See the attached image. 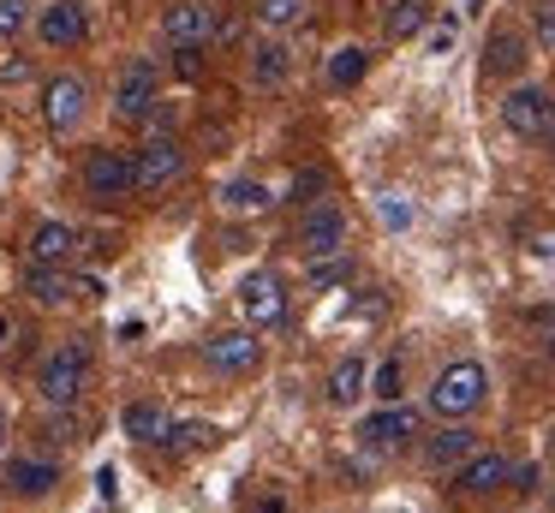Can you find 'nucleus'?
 I'll list each match as a JSON object with an SVG mask.
<instances>
[{
	"label": "nucleus",
	"mask_w": 555,
	"mask_h": 513,
	"mask_svg": "<svg viewBox=\"0 0 555 513\" xmlns=\"http://www.w3.org/2000/svg\"><path fill=\"white\" fill-rule=\"evenodd\" d=\"M25 293L37 298V305H61V298H73V281H66V269H61V262H30Z\"/></svg>",
	"instance_id": "aec40b11"
},
{
	"label": "nucleus",
	"mask_w": 555,
	"mask_h": 513,
	"mask_svg": "<svg viewBox=\"0 0 555 513\" xmlns=\"http://www.w3.org/2000/svg\"><path fill=\"white\" fill-rule=\"evenodd\" d=\"M0 346H7V317H0Z\"/></svg>",
	"instance_id": "ea45409f"
},
{
	"label": "nucleus",
	"mask_w": 555,
	"mask_h": 513,
	"mask_svg": "<svg viewBox=\"0 0 555 513\" xmlns=\"http://www.w3.org/2000/svg\"><path fill=\"white\" fill-rule=\"evenodd\" d=\"M472 7H483V0H472Z\"/></svg>",
	"instance_id": "37998d69"
},
{
	"label": "nucleus",
	"mask_w": 555,
	"mask_h": 513,
	"mask_svg": "<svg viewBox=\"0 0 555 513\" xmlns=\"http://www.w3.org/2000/svg\"><path fill=\"white\" fill-rule=\"evenodd\" d=\"M126 436L132 441H162V429H168V412H162L156 400H138V406H126Z\"/></svg>",
	"instance_id": "5701e85b"
},
{
	"label": "nucleus",
	"mask_w": 555,
	"mask_h": 513,
	"mask_svg": "<svg viewBox=\"0 0 555 513\" xmlns=\"http://www.w3.org/2000/svg\"><path fill=\"white\" fill-rule=\"evenodd\" d=\"M507 477H514V460L495 453V448L490 453H466V460L454 465V489H460V496H495Z\"/></svg>",
	"instance_id": "f8f14e48"
},
{
	"label": "nucleus",
	"mask_w": 555,
	"mask_h": 513,
	"mask_svg": "<svg viewBox=\"0 0 555 513\" xmlns=\"http://www.w3.org/2000/svg\"><path fill=\"white\" fill-rule=\"evenodd\" d=\"M305 18V0H257V24L263 30H293Z\"/></svg>",
	"instance_id": "bb28decb"
},
{
	"label": "nucleus",
	"mask_w": 555,
	"mask_h": 513,
	"mask_svg": "<svg viewBox=\"0 0 555 513\" xmlns=\"http://www.w3.org/2000/svg\"><path fill=\"white\" fill-rule=\"evenodd\" d=\"M156 90H162V72L150 66V60L126 66L120 84H114V114H120V119H144L150 107H156Z\"/></svg>",
	"instance_id": "9b49d317"
},
{
	"label": "nucleus",
	"mask_w": 555,
	"mask_h": 513,
	"mask_svg": "<svg viewBox=\"0 0 555 513\" xmlns=\"http://www.w3.org/2000/svg\"><path fill=\"white\" fill-rule=\"evenodd\" d=\"M383 221H388V227H406V221H412V209H406L400 197H383Z\"/></svg>",
	"instance_id": "72a5a7b5"
},
{
	"label": "nucleus",
	"mask_w": 555,
	"mask_h": 513,
	"mask_svg": "<svg viewBox=\"0 0 555 513\" xmlns=\"http://www.w3.org/2000/svg\"><path fill=\"white\" fill-rule=\"evenodd\" d=\"M287 72H293V48L287 42H275V36H269V42L251 48V78L263 84V90H281V84H287Z\"/></svg>",
	"instance_id": "a211bd4d"
},
{
	"label": "nucleus",
	"mask_w": 555,
	"mask_h": 513,
	"mask_svg": "<svg viewBox=\"0 0 555 513\" xmlns=\"http://www.w3.org/2000/svg\"><path fill=\"white\" fill-rule=\"evenodd\" d=\"M240 305H245V322H251V329H275V322L287 317V286H281V274H245Z\"/></svg>",
	"instance_id": "9d476101"
},
{
	"label": "nucleus",
	"mask_w": 555,
	"mask_h": 513,
	"mask_svg": "<svg viewBox=\"0 0 555 513\" xmlns=\"http://www.w3.org/2000/svg\"><path fill=\"white\" fill-rule=\"evenodd\" d=\"M173 72H180V78H197V72H204V42H173Z\"/></svg>",
	"instance_id": "c756f323"
},
{
	"label": "nucleus",
	"mask_w": 555,
	"mask_h": 513,
	"mask_svg": "<svg viewBox=\"0 0 555 513\" xmlns=\"http://www.w3.org/2000/svg\"><path fill=\"white\" fill-rule=\"evenodd\" d=\"M466 453H478V436H472L466 424H454V418H448V429H436V436L424 441V465H430V472H454Z\"/></svg>",
	"instance_id": "2eb2a0df"
},
{
	"label": "nucleus",
	"mask_w": 555,
	"mask_h": 513,
	"mask_svg": "<svg viewBox=\"0 0 555 513\" xmlns=\"http://www.w3.org/2000/svg\"><path fill=\"white\" fill-rule=\"evenodd\" d=\"M102 501H120V477H114V465H102Z\"/></svg>",
	"instance_id": "e433bc0d"
},
{
	"label": "nucleus",
	"mask_w": 555,
	"mask_h": 513,
	"mask_svg": "<svg viewBox=\"0 0 555 513\" xmlns=\"http://www.w3.org/2000/svg\"><path fill=\"white\" fill-rule=\"evenodd\" d=\"M85 107H90V84L78 78V72L49 78V90H42V126L49 131H73L78 119H85Z\"/></svg>",
	"instance_id": "0eeeda50"
},
{
	"label": "nucleus",
	"mask_w": 555,
	"mask_h": 513,
	"mask_svg": "<svg viewBox=\"0 0 555 513\" xmlns=\"http://www.w3.org/2000/svg\"><path fill=\"white\" fill-rule=\"evenodd\" d=\"M424 18H430V0H395V7H388V18H383L388 42H406V36H418Z\"/></svg>",
	"instance_id": "4be33fe9"
},
{
	"label": "nucleus",
	"mask_w": 555,
	"mask_h": 513,
	"mask_svg": "<svg viewBox=\"0 0 555 513\" xmlns=\"http://www.w3.org/2000/svg\"><path fill=\"white\" fill-rule=\"evenodd\" d=\"M550 155H555V126H550Z\"/></svg>",
	"instance_id": "a19ab883"
},
{
	"label": "nucleus",
	"mask_w": 555,
	"mask_h": 513,
	"mask_svg": "<svg viewBox=\"0 0 555 513\" xmlns=\"http://www.w3.org/2000/svg\"><path fill=\"white\" fill-rule=\"evenodd\" d=\"M66 251H73V227L66 221H42L30 233V262H66Z\"/></svg>",
	"instance_id": "412c9836"
},
{
	"label": "nucleus",
	"mask_w": 555,
	"mask_h": 513,
	"mask_svg": "<svg viewBox=\"0 0 555 513\" xmlns=\"http://www.w3.org/2000/svg\"><path fill=\"white\" fill-rule=\"evenodd\" d=\"M221 203H228V209H240V215H251V209H269V185H257V179H233L228 191H221Z\"/></svg>",
	"instance_id": "a878e982"
},
{
	"label": "nucleus",
	"mask_w": 555,
	"mask_h": 513,
	"mask_svg": "<svg viewBox=\"0 0 555 513\" xmlns=\"http://www.w3.org/2000/svg\"><path fill=\"white\" fill-rule=\"evenodd\" d=\"M162 36H168V42H209V36H216V12H209L204 0H173V7L162 12Z\"/></svg>",
	"instance_id": "4468645a"
},
{
	"label": "nucleus",
	"mask_w": 555,
	"mask_h": 513,
	"mask_svg": "<svg viewBox=\"0 0 555 513\" xmlns=\"http://www.w3.org/2000/svg\"><path fill=\"white\" fill-rule=\"evenodd\" d=\"M550 448H555V436H550Z\"/></svg>",
	"instance_id": "c03bdc74"
},
{
	"label": "nucleus",
	"mask_w": 555,
	"mask_h": 513,
	"mask_svg": "<svg viewBox=\"0 0 555 513\" xmlns=\"http://www.w3.org/2000/svg\"><path fill=\"white\" fill-rule=\"evenodd\" d=\"M412 436H418V412H412V406H400V400H388L383 412H371L359 424V448L376 453V460H383V453H406Z\"/></svg>",
	"instance_id": "20e7f679"
},
{
	"label": "nucleus",
	"mask_w": 555,
	"mask_h": 513,
	"mask_svg": "<svg viewBox=\"0 0 555 513\" xmlns=\"http://www.w3.org/2000/svg\"><path fill=\"white\" fill-rule=\"evenodd\" d=\"M85 191L96 203H120V197H132V155H120V150H96L85 162Z\"/></svg>",
	"instance_id": "6e6552de"
},
{
	"label": "nucleus",
	"mask_w": 555,
	"mask_h": 513,
	"mask_svg": "<svg viewBox=\"0 0 555 513\" xmlns=\"http://www.w3.org/2000/svg\"><path fill=\"white\" fill-rule=\"evenodd\" d=\"M216 441H221L216 424H168L162 429V448H173V453H197V448H216Z\"/></svg>",
	"instance_id": "393cba45"
},
{
	"label": "nucleus",
	"mask_w": 555,
	"mask_h": 513,
	"mask_svg": "<svg viewBox=\"0 0 555 513\" xmlns=\"http://www.w3.org/2000/svg\"><path fill=\"white\" fill-rule=\"evenodd\" d=\"M483 388H490L483 364L478 358H460V364H448L442 376L430 382V412L436 418H472L483 406Z\"/></svg>",
	"instance_id": "f03ea898"
},
{
	"label": "nucleus",
	"mask_w": 555,
	"mask_h": 513,
	"mask_svg": "<svg viewBox=\"0 0 555 513\" xmlns=\"http://www.w3.org/2000/svg\"><path fill=\"white\" fill-rule=\"evenodd\" d=\"M352 281V257L347 251H335V257H311V286L317 293H328V286Z\"/></svg>",
	"instance_id": "cd10ccee"
},
{
	"label": "nucleus",
	"mask_w": 555,
	"mask_h": 513,
	"mask_svg": "<svg viewBox=\"0 0 555 513\" xmlns=\"http://www.w3.org/2000/svg\"><path fill=\"white\" fill-rule=\"evenodd\" d=\"M323 185H328V179L317 174V167H305V174L293 179V197H317V191H323Z\"/></svg>",
	"instance_id": "473e14b6"
},
{
	"label": "nucleus",
	"mask_w": 555,
	"mask_h": 513,
	"mask_svg": "<svg viewBox=\"0 0 555 513\" xmlns=\"http://www.w3.org/2000/svg\"><path fill=\"white\" fill-rule=\"evenodd\" d=\"M454 48V24H442V30H430V54H448Z\"/></svg>",
	"instance_id": "c9c22d12"
},
{
	"label": "nucleus",
	"mask_w": 555,
	"mask_h": 513,
	"mask_svg": "<svg viewBox=\"0 0 555 513\" xmlns=\"http://www.w3.org/2000/svg\"><path fill=\"white\" fill-rule=\"evenodd\" d=\"M502 126L514 131V138H526V143L550 138V126H555V95L543 90V84H514V90L502 95Z\"/></svg>",
	"instance_id": "7ed1b4c3"
},
{
	"label": "nucleus",
	"mask_w": 555,
	"mask_h": 513,
	"mask_svg": "<svg viewBox=\"0 0 555 513\" xmlns=\"http://www.w3.org/2000/svg\"><path fill=\"white\" fill-rule=\"evenodd\" d=\"M54 484H61V465L42 460V453H18V460H7V489H13V496H49Z\"/></svg>",
	"instance_id": "dca6fc26"
},
{
	"label": "nucleus",
	"mask_w": 555,
	"mask_h": 513,
	"mask_svg": "<svg viewBox=\"0 0 555 513\" xmlns=\"http://www.w3.org/2000/svg\"><path fill=\"white\" fill-rule=\"evenodd\" d=\"M299 251L305 257H335V251H347V209L340 203H311L299 221Z\"/></svg>",
	"instance_id": "423d86ee"
},
{
	"label": "nucleus",
	"mask_w": 555,
	"mask_h": 513,
	"mask_svg": "<svg viewBox=\"0 0 555 513\" xmlns=\"http://www.w3.org/2000/svg\"><path fill=\"white\" fill-rule=\"evenodd\" d=\"M526 60L531 54H526V36H519V30H495L490 48H483V72H490V78H514Z\"/></svg>",
	"instance_id": "f3484780"
},
{
	"label": "nucleus",
	"mask_w": 555,
	"mask_h": 513,
	"mask_svg": "<svg viewBox=\"0 0 555 513\" xmlns=\"http://www.w3.org/2000/svg\"><path fill=\"white\" fill-rule=\"evenodd\" d=\"M54 441H78V418H61V424H54Z\"/></svg>",
	"instance_id": "4c0bfd02"
},
{
	"label": "nucleus",
	"mask_w": 555,
	"mask_h": 513,
	"mask_svg": "<svg viewBox=\"0 0 555 513\" xmlns=\"http://www.w3.org/2000/svg\"><path fill=\"white\" fill-rule=\"evenodd\" d=\"M531 30H538L543 48H555V0H538V7H531Z\"/></svg>",
	"instance_id": "7c9ffc66"
},
{
	"label": "nucleus",
	"mask_w": 555,
	"mask_h": 513,
	"mask_svg": "<svg viewBox=\"0 0 555 513\" xmlns=\"http://www.w3.org/2000/svg\"><path fill=\"white\" fill-rule=\"evenodd\" d=\"M204 358L216 370H257V358H263V341H257V329H221L204 341Z\"/></svg>",
	"instance_id": "ddd939ff"
},
{
	"label": "nucleus",
	"mask_w": 555,
	"mask_h": 513,
	"mask_svg": "<svg viewBox=\"0 0 555 513\" xmlns=\"http://www.w3.org/2000/svg\"><path fill=\"white\" fill-rule=\"evenodd\" d=\"M185 174V143L180 138H150L132 155V191H168Z\"/></svg>",
	"instance_id": "39448f33"
},
{
	"label": "nucleus",
	"mask_w": 555,
	"mask_h": 513,
	"mask_svg": "<svg viewBox=\"0 0 555 513\" xmlns=\"http://www.w3.org/2000/svg\"><path fill=\"white\" fill-rule=\"evenodd\" d=\"M37 36L49 48H78L90 36V0H49L37 18Z\"/></svg>",
	"instance_id": "1a4fd4ad"
},
{
	"label": "nucleus",
	"mask_w": 555,
	"mask_h": 513,
	"mask_svg": "<svg viewBox=\"0 0 555 513\" xmlns=\"http://www.w3.org/2000/svg\"><path fill=\"white\" fill-rule=\"evenodd\" d=\"M507 484H514V489H519V496H526V489H538V465H519V472H514V477H507Z\"/></svg>",
	"instance_id": "f704fd0d"
},
{
	"label": "nucleus",
	"mask_w": 555,
	"mask_h": 513,
	"mask_svg": "<svg viewBox=\"0 0 555 513\" xmlns=\"http://www.w3.org/2000/svg\"><path fill=\"white\" fill-rule=\"evenodd\" d=\"M85 382H90V346L85 341H61L49 358H42V370H37V394H42V406H54V412L78 406Z\"/></svg>",
	"instance_id": "f257e3e1"
},
{
	"label": "nucleus",
	"mask_w": 555,
	"mask_h": 513,
	"mask_svg": "<svg viewBox=\"0 0 555 513\" xmlns=\"http://www.w3.org/2000/svg\"><path fill=\"white\" fill-rule=\"evenodd\" d=\"M376 400H400V358H388V364L383 370H376Z\"/></svg>",
	"instance_id": "2f4dec72"
},
{
	"label": "nucleus",
	"mask_w": 555,
	"mask_h": 513,
	"mask_svg": "<svg viewBox=\"0 0 555 513\" xmlns=\"http://www.w3.org/2000/svg\"><path fill=\"white\" fill-rule=\"evenodd\" d=\"M30 24V0H0V42H13Z\"/></svg>",
	"instance_id": "c85d7f7f"
},
{
	"label": "nucleus",
	"mask_w": 555,
	"mask_h": 513,
	"mask_svg": "<svg viewBox=\"0 0 555 513\" xmlns=\"http://www.w3.org/2000/svg\"><path fill=\"white\" fill-rule=\"evenodd\" d=\"M364 72H371V48L347 42V48H335V54H328L323 78H328V90H352V84H359Z\"/></svg>",
	"instance_id": "6ab92c4d"
},
{
	"label": "nucleus",
	"mask_w": 555,
	"mask_h": 513,
	"mask_svg": "<svg viewBox=\"0 0 555 513\" xmlns=\"http://www.w3.org/2000/svg\"><path fill=\"white\" fill-rule=\"evenodd\" d=\"M550 358H555V317H550Z\"/></svg>",
	"instance_id": "58836bf2"
},
{
	"label": "nucleus",
	"mask_w": 555,
	"mask_h": 513,
	"mask_svg": "<svg viewBox=\"0 0 555 513\" xmlns=\"http://www.w3.org/2000/svg\"><path fill=\"white\" fill-rule=\"evenodd\" d=\"M0 436H7V418H0Z\"/></svg>",
	"instance_id": "79ce46f5"
},
{
	"label": "nucleus",
	"mask_w": 555,
	"mask_h": 513,
	"mask_svg": "<svg viewBox=\"0 0 555 513\" xmlns=\"http://www.w3.org/2000/svg\"><path fill=\"white\" fill-rule=\"evenodd\" d=\"M359 394H364V358H340V364L328 370V400L352 406Z\"/></svg>",
	"instance_id": "b1692460"
}]
</instances>
